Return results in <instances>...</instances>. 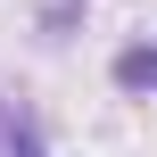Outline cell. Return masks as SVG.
I'll return each instance as SVG.
<instances>
[{
    "mask_svg": "<svg viewBox=\"0 0 157 157\" xmlns=\"http://www.w3.org/2000/svg\"><path fill=\"white\" fill-rule=\"evenodd\" d=\"M0 157H50V141H41V116H33L25 99H0Z\"/></svg>",
    "mask_w": 157,
    "mask_h": 157,
    "instance_id": "obj_1",
    "label": "cell"
},
{
    "mask_svg": "<svg viewBox=\"0 0 157 157\" xmlns=\"http://www.w3.org/2000/svg\"><path fill=\"white\" fill-rule=\"evenodd\" d=\"M116 83H124V91H149L157 83V50H124V58H116Z\"/></svg>",
    "mask_w": 157,
    "mask_h": 157,
    "instance_id": "obj_2",
    "label": "cell"
}]
</instances>
